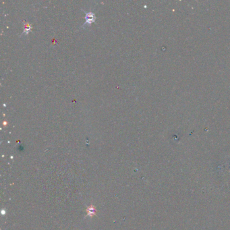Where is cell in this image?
Here are the masks:
<instances>
[{
    "mask_svg": "<svg viewBox=\"0 0 230 230\" xmlns=\"http://www.w3.org/2000/svg\"><path fill=\"white\" fill-rule=\"evenodd\" d=\"M85 12V14H86L85 15L86 22L83 24V28H84V27H85V26L91 25L93 22H95V20H96V17H95V14H94L93 12Z\"/></svg>",
    "mask_w": 230,
    "mask_h": 230,
    "instance_id": "cell-1",
    "label": "cell"
},
{
    "mask_svg": "<svg viewBox=\"0 0 230 230\" xmlns=\"http://www.w3.org/2000/svg\"><path fill=\"white\" fill-rule=\"evenodd\" d=\"M31 28H32L31 25H30L29 22H24V31H23L22 34H21V36H22V35H27L28 34H29V32L30 30V29H31Z\"/></svg>",
    "mask_w": 230,
    "mask_h": 230,
    "instance_id": "cell-2",
    "label": "cell"
}]
</instances>
